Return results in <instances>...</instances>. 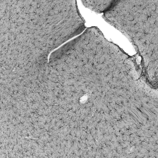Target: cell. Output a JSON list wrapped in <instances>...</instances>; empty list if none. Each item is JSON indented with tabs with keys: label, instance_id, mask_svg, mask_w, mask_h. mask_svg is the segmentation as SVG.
Returning a JSON list of instances; mask_svg holds the SVG:
<instances>
[{
	"label": "cell",
	"instance_id": "cell-1",
	"mask_svg": "<svg viewBox=\"0 0 158 158\" xmlns=\"http://www.w3.org/2000/svg\"><path fill=\"white\" fill-rule=\"evenodd\" d=\"M114 0L81 1L85 7L98 13H104L112 5Z\"/></svg>",
	"mask_w": 158,
	"mask_h": 158
}]
</instances>
